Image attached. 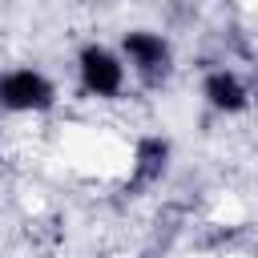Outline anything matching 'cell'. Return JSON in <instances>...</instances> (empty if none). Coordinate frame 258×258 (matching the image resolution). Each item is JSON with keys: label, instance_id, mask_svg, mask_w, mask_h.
Instances as JSON below:
<instances>
[{"label": "cell", "instance_id": "277c9868", "mask_svg": "<svg viewBox=\"0 0 258 258\" xmlns=\"http://www.w3.org/2000/svg\"><path fill=\"white\" fill-rule=\"evenodd\" d=\"M206 97H210V105L214 109H222V113H238V109H246V85L234 77V73H210L206 77Z\"/></svg>", "mask_w": 258, "mask_h": 258}, {"label": "cell", "instance_id": "3957f363", "mask_svg": "<svg viewBox=\"0 0 258 258\" xmlns=\"http://www.w3.org/2000/svg\"><path fill=\"white\" fill-rule=\"evenodd\" d=\"M121 81H125V69H121V60H117L113 52H105V48H97V44H89V48L81 52V85H85L89 93L113 97V93H121Z\"/></svg>", "mask_w": 258, "mask_h": 258}, {"label": "cell", "instance_id": "5b68a950", "mask_svg": "<svg viewBox=\"0 0 258 258\" xmlns=\"http://www.w3.org/2000/svg\"><path fill=\"white\" fill-rule=\"evenodd\" d=\"M165 157H169V145H165L161 137H145V141L137 145V165H133L129 189H141V185L157 181V177L165 173Z\"/></svg>", "mask_w": 258, "mask_h": 258}, {"label": "cell", "instance_id": "7a4b0ae2", "mask_svg": "<svg viewBox=\"0 0 258 258\" xmlns=\"http://www.w3.org/2000/svg\"><path fill=\"white\" fill-rule=\"evenodd\" d=\"M125 52L137 69V77L145 85H161L165 73H169V44L153 32H129L125 36Z\"/></svg>", "mask_w": 258, "mask_h": 258}, {"label": "cell", "instance_id": "6da1fadb", "mask_svg": "<svg viewBox=\"0 0 258 258\" xmlns=\"http://www.w3.org/2000/svg\"><path fill=\"white\" fill-rule=\"evenodd\" d=\"M0 105L12 113H32V109H48L52 105V85L32 73V69H16L0 77Z\"/></svg>", "mask_w": 258, "mask_h": 258}]
</instances>
